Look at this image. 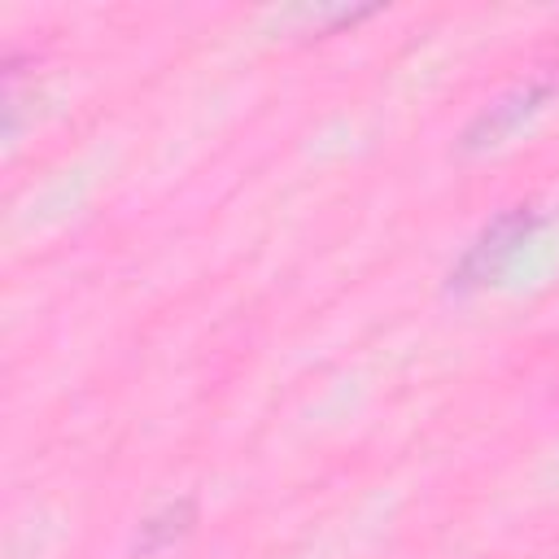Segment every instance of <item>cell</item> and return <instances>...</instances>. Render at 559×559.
Segmentation results:
<instances>
[{
	"label": "cell",
	"instance_id": "cell-1",
	"mask_svg": "<svg viewBox=\"0 0 559 559\" xmlns=\"http://www.w3.org/2000/svg\"><path fill=\"white\" fill-rule=\"evenodd\" d=\"M524 231H528V214H507V218H498V223H493V231L480 240V249H472V258H467V271L485 275V262H489V253H493V258L511 253V249H515V240H520Z\"/></svg>",
	"mask_w": 559,
	"mask_h": 559
}]
</instances>
